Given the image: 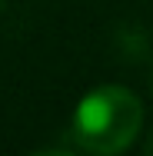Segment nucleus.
Masks as SVG:
<instances>
[{
  "mask_svg": "<svg viewBox=\"0 0 153 156\" xmlns=\"http://www.w3.org/2000/svg\"><path fill=\"white\" fill-rule=\"evenodd\" d=\"M143 126V106L126 87H97L73 110V140L97 156L123 153Z\"/></svg>",
  "mask_w": 153,
  "mask_h": 156,
  "instance_id": "nucleus-1",
  "label": "nucleus"
},
{
  "mask_svg": "<svg viewBox=\"0 0 153 156\" xmlns=\"http://www.w3.org/2000/svg\"><path fill=\"white\" fill-rule=\"evenodd\" d=\"M147 153H153V140H150V143H147Z\"/></svg>",
  "mask_w": 153,
  "mask_h": 156,
  "instance_id": "nucleus-2",
  "label": "nucleus"
}]
</instances>
